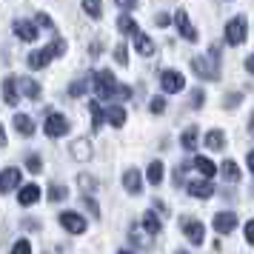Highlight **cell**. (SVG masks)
Here are the masks:
<instances>
[{
  "mask_svg": "<svg viewBox=\"0 0 254 254\" xmlns=\"http://www.w3.org/2000/svg\"><path fill=\"white\" fill-rule=\"evenodd\" d=\"M154 23H157V26H169V23H172V17H169V14H163V12H157V14H154Z\"/></svg>",
  "mask_w": 254,
  "mask_h": 254,
  "instance_id": "obj_44",
  "label": "cell"
},
{
  "mask_svg": "<svg viewBox=\"0 0 254 254\" xmlns=\"http://www.w3.org/2000/svg\"><path fill=\"white\" fill-rule=\"evenodd\" d=\"M240 94L234 92V94H226V100H223V109H237V106H240Z\"/></svg>",
  "mask_w": 254,
  "mask_h": 254,
  "instance_id": "obj_37",
  "label": "cell"
},
{
  "mask_svg": "<svg viewBox=\"0 0 254 254\" xmlns=\"http://www.w3.org/2000/svg\"><path fill=\"white\" fill-rule=\"evenodd\" d=\"M106 120L115 128H120L126 123V109H123V106H109V109H106Z\"/></svg>",
  "mask_w": 254,
  "mask_h": 254,
  "instance_id": "obj_22",
  "label": "cell"
},
{
  "mask_svg": "<svg viewBox=\"0 0 254 254\" xmlns=\"http://www.w3.org/2000/svg\"><path fill=\"white\" fill-rule=\"evenodd\" d=\"M246 243H249V246H254V220H249V223H246Z\"/></svg>",
  "mask_w": 254,
  "mask_h": 254,
  "instance_id": "obj_42",
  "label": "cell"
},
{
  "mask_svg": "<svg viewBox=\"0 0 254 254\" xmlns=\"http://www.w3.org/2000/svg\"><path fill=\"white\" fill-rule=\"evenodd\" d=\"M154 240H157V234H154V231H149L146 226H143V229H137V226L131 229V243H134L137 249H151V246H154Z\"/></svg>",
  "mask_w": 254,
  "mask_h": 254,
  "instance_id": "obj_13",
  "label": "cell"
},
{
  "mask_svg": "<svg viewBox=\"0 0 254 254\" xmlns=\"http://www.w3.org/2000/svg\"><path fill=\"white\" fill-rule=\"evenodd\" d=\"M115 60H117V66H128L126 43H117V46H115Z\"/></svg>",
  "mask_w": 254,
  "mask_h": 254,
  "instance_id": "obj_35",
  "label": "cell"
},
{
  "mask_svg": "<svg viewBox=\"0 0 254 254\" xmlns=\"http://www.w3.org/2000/svg\"><path fill=\"white\" fill-rule=\"evenodd\" d=\"M174 26H177V32H180L183 40L197 43V32H194V26H191V20H189V14H186L183 9H177V12H174Z\"/></svg>",
  "mask_w": 254,
  "mask_h": 254,
  "instance_id": "obj_8",
  "label": "cell"
},
{
  "mask_svg": "<svg viewBox=\"0 0 254 254\" xmlns=\"http://www.w3.org/2000/svg\"><path fill=\"white\" fill-rule=\"evenodd\" d=\"M37 26H46V29H55V20L49 17L46 12H37Z\"/></svg>",
  "mask_w": 254,
  "mask_h": 254,
  "instance_id": "obj_41",
  "label": "cell"
},
{
  "mask_svg": "<svg viewBox=\"0 0 254 254\" xmlns=\"http://www.w3.org/2000/svg\"><path fill=\"white\" fill-rule=\"evenodd\" d=\"M191 69L203 80H220V46H211V52H208L206 58L203 55L194 58L191 60Z\"/></svg>",
  "mask_w": 254,
  "mask_h": 254,
  "instance_id": "obj_1",
  "label": "cell"
},
{
  "mask_svg": "<svg viewBox=\"0 0 254 254\" xmlns=\"http://www.w3.org/2000/svg\"><path fill=\"white\" fill-rule=\"evenodd\" d=\"M206 146H208L211 151H220L223 146H226V134H223L220 128H214V131H208V134H206Z\"/></svg>",
  "mask_w": 254,
  "mask_h": 254,
  "instance_id": "obj_26",
  "label": "cell"
},
{
  "mask_svg": "<svg viewBox=\"0 0 254 254\" xmlns=\"http://www.w3.org/2000/svg\"><path fill=\"white\" fill-rule=\"evenodd\" d=\"M83 206H86L89 211H92V217H94V220H100V206L94 203L92 197H83Z\"/></svg>",
  "mask_w": 254,
  "mask_h": 254,
  "instance_id": "obj_38",
  "label": "cell"
},
{
  "mask_svg": "<svg viewBox=\"0 0 254 254\" xmlns=\"http://www.w3.org/2000/svg\"><path fill=\"white\" fill-rule=\"evenodd\" d=\"M180 231L186 234V240L191 246H203V240H206V226L200 220H191V217L180 220Z\"/></svg>",
  "mask_w": 254,
  "mask_h": 254,
  "instance_id": "obj_4",
  "label": "cell"
},
{
  "mask_svg": "<svg viewBox=\"0 0 254 254\" xmlns=\"http://www.w3.org/2000/svg\"><path fill=\"white\" fill-rule=\"evenodd\" d=\"M14 131L23 134V137H32V134H35V120L29 115H17L14 117Z\"/></svg>",
  "mask_w": 254,
  "mask_h": 254,
  "instance_id": "obj_19",
  "label": "cell"
},
{
  "mask_svg": "<svg viewBox=\"0 0 254 254\" xmlns=\"http://www.w3.org/2000/svg\"><path fill=\"white\" fill-rule=\"evenodd\" d=\"M12 252L14 254H29V252H32V243H29V240H17L12 246Z\"/></svg>",
  "mask_w": 254,
  "mask_h": 254,
  "instance_id": "obj_39",
  "label": "cell"
},
{
  "mask_svg": "<svg viewBox=\"0 0 254 254\" xmlns=\"http://www.w3.org/2000/svg\"><path fill=\"white\" fill-rule=\"evenodd\" d=\"M189 194L197 197V200H208V197L214 194V186L208 183V177L206 180H191L189 183Z\"/></svg>",
  "mask_w": 254,
  "mask_h": 254,
  "instance_id": "obj_14",
  "label": "cell"
},
{
  "mask_svg": "<svg viewBox=\"0 0 254 254\" xmlns=\"http://www.w3.org/2000/svg\"><path fill=\"white\" fill-rule=\"evenodd\" d=\"M66 49H69V43H66L63 37H58V40H55L52 46H46V49H37V52H32V55H29V69H32V71L46 69L49 63H52L55 58H60V55H63Z\"/></svg>",
  "mask_w": 254,
  "mask_h": 254,
  "instance_id": "obj_2",
  "label": "cell"
},
{
  "mask_svg": "<svg viewBox=\"0 0 254 254\" xmlns=\"http://www.w3.org/2000/svg\"><path fill=\"white\" fill-rule=\"evenodd\" d=\"M183 86H186V80H183V74H180V71H174V69H163L160 71V89L166 94L183 92Z\"/></svg>",
  "mask_w": 254,
  "mask_h": 254,
  "instance_id": "obj_6",
  "label": "cell"
},
{
  "mask_svg": "<svg viewBox=\"0 0 254 254\" xmlns=\"http://www.w3.org/2000/svg\"><path fill=\"white\" fill-rule=\"evenodd\" d=\"M14 35L20 37L23 43H35L37 29H35V23H29V20H14Z\"/></svg>",
  "mask_w": 254,
  "mask_h": 254,
  "instance_id": "obj_16",
  "label": "cell"
},
{
  "mask_svg": "<svg viewBox=\"0 0 254 254\" xmlns=\"http://www.w3.org/2000/svg\"><path fill=\"white\" fill-rule=\"evenodd\" d=\"M131 37H134V49H137L143 58H151V55H154V43H151V37H146L143 32H134Z\"/></svg>",
  "mask_w": 254,
  "mask_h": 254,
  "instance_id": "obj_20",
  "label": "cell"
},
{
  "mask_svg": "<svg viewBox=\"0 0 254 254\" xmlns=\"http://www.w3.org/2000/svg\"><path fill=\"white\" fill-rule=\"evenodd\" d=\"M66 197H69V189H66V186H52V191H49V200H55V203H58V200H66Z\"/></svg>",
  "mask_w": 254,
  "mask_h": 254,
  "instance_id": "obj_34",
  "label": "cell"
},
{
  "mask_svg": "<svg viewBox=\"0 0 254 254\" xmlns=\"http://www.w3.org/2000/svg\"><path fill=\"white\" fill-rule=\"evenodd\" d=\"M163 177H166V169H163V163H160V160L149 163V183H151V186H160V183H163Z\"/></svg>",
  "mask_w": 254,
  "mask_h": 254,
  "instance_id": "obj_28",
  "label": "cell"
},
{
  "mask_svg": "<svg viewBox=\"0 0 254 254\" xmlns=\"http://www.w3.org/2000/svg\"><path fill=\"white\" fill-rule=\"evenodd\" d=\"M37 200H40V186L37 183H26L20 189V194H17V203L20 206H35Z\"/></svg>",
  "mask_w": 254,
  "mask_h": 254,
  "instance_id": "obj_17",
  "label": "cell"
},
{
  "mask_svg": "<svg viewBox=\"0 0 254 254\" xmlns=\"http://www.w3.org/2000/svg\"><path fill=\"white\" fill-rule=\"evenodd\" d=\"M115 3L120 6V9H126V12H128V9H134V6H137V0H115Z\"/></svg>",
  "mask_w": 254,
  "mask_h": 254,
  "instance_id": "obj_45",
  "label": "cell"
},
{
  "mask_svg": "<svg viewBox=\"0 0 254 254\" xmlns=\"http://www.w3.org/2000/svg\"><path fill=\"white\" fill-rule=\"evenodd\" d=\"M20 92H23V97H29V100H37V97H40V83L32 80V77H20Z\"/></svg>",
  "mask_w": 254,
  "mask_h": 254,
  "instance_id": "obj_23",
  "label": "cell"
},
{
  "mask_svg": "<svg viewBox=\"0 0 254 254\" xmlns=\"http://www.w3.org/2000/svg\"><path fill=\"white\" fill-rule=\"evenodd\" d=\"M191 106H194V109H200V106H203V92H200V89H194V92H191Z\"/></svg>",
  "mask_w": 254,
  "mask_h": 254,
  "instance_id": "obj_43",
  "label": "cell"
},
{
  "mask_svg": "<svg viewBox=\"0 0 254 254\" xmlns=\"http://www.w3.org/2000/svg\"><path fill=\"white\" fill-rule=\"evenodd\" d=\"M163 217V214H160ZM160 217L154 214V211H146V217H143V226L149 231H154V234H160Z\"/></svg>",
  "mask_w": 254,
  "mask_h": 254,
  "instance_id": "obj_31",
  "label": "cell"
},
{
  "mask_svg": "<svg viewBox=\"0 0 254 254\" xmlns=\"http://www.w3.org/2000/svg\"><path fill=\"white\" fill-rule=\"evenodd\" d=\"M237 229V211H217L214 214V231L217 234H231Z\"/></svg>",
  "mask_w": 254,
  "mask_h": 254,
  "instance_id": "obj_9",
  "label": "cell"
},
{
  "mask_svg": "<svg viewBox=\"0 0 254 254\" xmlns=\"http://www.w3.org/2000/svg\"><path fill=\"white\" fill-rule=\"evenodd\" d=\"M17 86H20V80H17V77H12V74L3 80V100H6V106H17V100H20Z\"/></svg>",
  "mask_w": 254,
  "mask_h": 254,
  "instance_id": "obj_15",
  "label": "cell"
},
{
  "mask_svg": "<svg viewBox=\"0 0 254 254\" xmlns=\"http://www.w3.org/2000/svg\"><path fill=\"white\" fill-rule=\"evenodd\" d=\"M197 134H200V128H197V126H189L183 134H180V146H183L186 151H194V149H197Z\"/></svg>",
  "mask_w": 254,
  "mask_h": 254,
  "instance_id": "obj_24",
  "label": "cell"
},
{
  "mask_svg": "<svg viewBox=\"0 0 254 254\" xmlns=\"http://www.w3.org/2000/svg\"><path fill=\"white\" fill-rule=\"evenodd\" d=\"M77 186H80L83 191H94V189H97V177H92V174H80V177H77Z\"/></svg>",
  "mask_w": 254,
  "mask_h": 254,
  "instance_id": "obj_33",
  "label": "cell"
},
{
  "mask_svg": "<svg viewBox=\"0 0 254 254\" xmlns=\"http://www.w3.org/2000/svg\"><path fill=\"white\" fill-rule=\"evenodd\" d=\"M92 83H94V74H86V77H80V80L71 83V86H69V94H71V97H80V94H86V89H89Z\"/></svg>",
  "mask_w": 254,
  "mask_h": 254,
  "instance_id": "obj_25",
  "label": "cell"
},
{
  "mask_svg": "<svg viewBox=\"0 0 254 254\" xmlns=\"http://www.w3.org/2000/svg\"><path fill=\"white\" fill-rule=\"evenodd\" d=\"M246 163H249V172L254 174V149L249 151V154H246Z\"/></svg>",
  "mask_w": 254,
  "mask_h": 254,
  "instance_id": "obj_46",
  "label": "cell"
},
{
  "mask_svg": "<svg viewBox=\"0 0 254 254\" xmlns=\"http://www.w3.org/2000/svg\"><path fill=\"white\" fill-rule=\"evenodd\" d=\"M117 94H120V97H131V89H128V86H117Z\"/></svg>",
  "mask_w": 254,
  "mask_h": 254,
  "instance_id": "obj_47",
  "label": "cell"
},
{
  "mask_svg": "<svg viewBox=\"0 0 254 254\" xmlns=\"http://www.w3.org/2000/svg\"><path fill=\"white\" fill-rule=\"evenodd\" d=\"M89 55H92V58H97V55H100V43H94V46L89 49Z\"/></svg>",
  "mask_w": 254,
  "mask_h": 254,
  "instance_id": "obj_48",
  "label": "cell"
},
{
  "mask_svg": "<svg viewBox=\"0 0 254 254\" xmlns=\"http://www.w3.org/2000/svg\"><path fill=\"white\" fill-rule=\"evenodd\" d=\"M89 115H92V131H97V128L103 126V109H100V103H89Z\"/></svg>",
  "mask_w": 254,
  "mask_h": 254,
  "instance_id": "obj_30",
  "label": "cell"
},
{
  "mask_svg": "<svg viewBox=\"0 0 254 254\" xmlns=\"http://www.w3.org/2000/svg\"><path fill=\"white\" fill-rule=\"evenodd\" d=\"M69 151H71V157L77 163H89L92 160V140H86V137H80V140H74L69 146Z\"/></svg>",
  "mask_w": 254,
  "mask_h": 254,
  "instance_id": "obj_11",
  "label": "cell"
},
{
  "mask_svg": "<svg viewBox=\"0 0 254 254\" xmlns=\"http://www.w3.org/2000/svg\"><path fill=\"white\" fill-rule=\"evenodd\" d=\"M246 69H249V71H252V74H254V55H252V58H249V60H246Z\"/></svg>",
  "mask_w": 254,
  "mask_h": 254,
  "instance_id": "obj_49",
  "label": "cell"
},
{
  "mask_svg": "<svg viewBox=\"0 0 254 254\" xmlns=\"http://www.w3.org/2000/svg\"><path fill=\"white\" fill-rule=\"evenodd\" d=\"M60 226L69 231V234H83L86 231V220L74 211H60Z\"/></svg>",
  "mask_w": 254,
  "mask_h": 254,
  "instance_id": "obj_10",
  "label": "cell"
},
{
  "mask_svg": "<svg viewBox=\"0 0 254 254\" xmlns=\"http://www.w3.org/2000/svg\"><path fill=\"white\" fill-rule=\"evenodd\" d=\"M117 29H120L123 35H134V32H137V23H134V20H131L128 14H123V17L117 20Z\"/></svg>",
  "mask_w": 254,
  "mask_h": 254,
  "instance_id": "obj_32",
  "label": "cell"
},
{
  "mask_svg": "<svg viewBox=\"0 0 254 254\" xmlns=\"http://www.w3.org/2000/svg\"><path fill=\"white\" fill-rule=\"evenodd\" d=\"M117 86H120V83L115 80V74H112L109 69L94 71V92H97V97H100V100L115 97V94H117Z\"/></svg>",
  "mask_w": 254,
  "mask_h": 254,
  "instance_id": "obj_3",
  "label": "cell"
},
{
  "mask_svg": "<svg viewBox=\"0 0 254 254\" xmlns=\"http://www.w3.org/2000/svg\"><path fill=\"white\" fill-rule=\"evenodd\" d=\"M26 169H29L32 174H40V172H43V160H40L37 154H32V157L26 160Z\"/></svg>",
  "mask_w": 254,
  "mask_h": 254,
  "instance_id": "obj_36",
  "label": "cell"
},
{
  "mask_svg": "<svg viewBox=\"0 0 254 254\" xmlns=\"http://www.w3.org/2000/svg\"><path fill=\"white\" fill-rule=\"evenodd\" d=\"M246 35H249V29H246V17H243V14L231 17L229 26H226V43H229V46H240L243 40H246Z\"/></svg>",
  "mask_w": 254,
  "mask_h": 254,
  "instance_id": "obj_5",
  "label": "cell"
},
{
  "mask_svg": "<svg viewBox=\"0 0 254 254\" xmlns=\"http://www.w3.org/2000/svg\"><path fill=\"white\" fill-rule=\"evenodd\" d=\"M43 131H46V137H63V134H69V117L49 115L46 123H43Z\"/></svg>",
  "mask_w": 254,
  "mask_h": 254,
  "instance_id": "obj_7",
  "label": "cell"
},
{
  "mask_svg": "<svg viewBox=\"0 0 254 254\" xmlns=\"http://www.w3.org/2000/svg\"><path fill=\"white\" fill-rule=\"evenodd\" d=\"M249 134L254 137V112H252V117H249Z\"/></svg>",
  "mask_w": 254,
  "mask_h": 254,
  "instance_id": "obj_50",
  "label": "cell"
},
{
  "mask_svg": "<svg viewBox=\"0 0 254 254\" xmlns=\"http://www.w3.org/2000/svg\"><path fill=\"white\" fill-rule=\"evenodd\" d=\"M220 174L226 177V183H240V169L234 160H223L220 163Z\"/></svg>",
  "mask_w": 254,
  "mask_h": 254,
  "instance_id": "obj_21",
  "label": "cell"
},
{
  "mask_svg": "<svg viewBox=\"0 0 254 254\" xmlns=\"http://www.w3.org/2000/svg\"><path fill=\"white\" fill-rule=\"evenodd\" d=\"M83 12L94 17V20H100L103 17V6H100V0H83Z\"/></svg>",
  "mask_w": 254,
  "mask_h": 254,
  "instance_id": "obj_29",
  "label": "cell"
},
{
  "mask_svg": "<svg viewBox=\"0 0 254 254\" xmlns=\"http://www.w3.org/2000/svg\"><path fill=\"white\" fill-rule=\"evenodd\" d=\"M123 189H126L128 194H140V191H143V177H140L137 169H128V172L123 174Z\"/></svg>",
  "mask_w": 254,
  "mask_h": 254,
  "instance_id": "obj_18",
  "label": "cell"
},
{
  "mask_svg": "<svg viewBox=\"0 0 254 254\" xmlns=\"http://www.w3.org/2000/svg\"><path fill=\"white\" fill-rule=\"evenodd\" d=\"M20 180H23V174H20V169H6V172L0 174V191H3V194H9V191H14V189L20 186Z\"/></svg>",
  "mask_w": 254,
  "mask_h": 254,
  "instance_id": "obj_12",
  "label": "cell"
},
{
  "mask_svg": "<svg viewBox=\"0 0 254 254\" xmlns=\"http://www.w3.org/2000/svg\"><path fill=\"white\" fill-rule=\"evenodd\" d=\"M149 109H151V115H163V112H166V100H163V97H154Z\"/></svg>",
  "mask_w": 254,
  "mask_h": 254,
  "instance_id": "obj_40",
  "label": "cell"
},
{
  "mask_svg": "<svg viewBox=\"0 0 254 254\" xmlns=\"http://www.w3.org/2000/svg\"><path fill=\"white\" fill-rule=\"evenodd\" d=\"M194 169L203 174V177H214V174H217V166L208 160V157H194Z\"/></svg>",
  "mask_w": 254,
  "mask_h": 254,
  "instance_id": "obj_27",
  "label": "cell"
}]
</instances>
